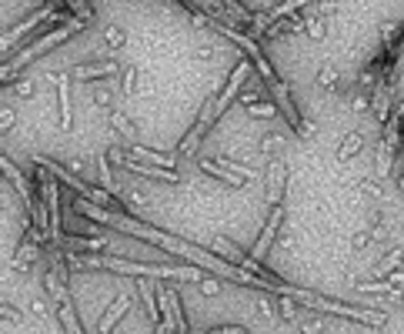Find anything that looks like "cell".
Listing matches in <instances>:
<instances>
[{
  "mask_svg": "<svg viewBox=\"0 0 404 334\" xmlns=\"http://www.w3.org/2000/svg\"><path fill=\"white\" fill-rule=\"evenodd\" d=\"M298 304L311 311H321V314H334V318H344V321H357L371 328V331H378V328H388V311L381 308H354L348 301H338V297H328V295H317V291H307V287H298V295H294Z\"/></svg>",
  "mask_w": 404,
  "mask_h": 334,
  "instance_id": "cell-1",
  "label": "cell"
},
{
  "mask_svg": "<svg viewBox=\"0 0 404 334\" xmlns=\"http://www.w3.org/2000/svg\"><path fill=\"white\" fill-rule=\"evenodd\" d=\"M0 167H4V178L17 187V194H20V201H24V207H27V214H30V207L37 204V187H34V178H27L24 171L13 164L7 154L0 157Z\"/></svg>",
  "mask_w": 404,
  "mask_h": 334,
  "instance_id": "cell-2",
  "label": "cell"
},
{
  "mask_svg": "<svg viewBox=\"0 0 404 334\" xmlns=\"http://www.w3.org/2000/svg\"><path fill=\"white\" fill-rule=\"evenodd\" d=\"M281 221H284V204L271 207V214H267L264 228H261V234H257V241L251 245V257H254V261H261V264H264L267 251H271V245H274V237H278V231H281Z\"/></svg>",
  "mask_w": 404,
  "mask_h": 334,
  "instance_id": "cell-3",
  "label": "cell"
},
{
  "mask_svg": "<svg viewBox=\"0 0 404 334\" xmlns=\"http://www.w3.org/2000/svg\"><path fill=\"white\" fill-rule=\"evenodd\" d=\"M124 67H121V61H117L114 54H107L104 61H87V64H74L71 67V74H74L77 80H104V78H114V74H121Z\"/></svg>",
  "mask_w": 404,
  "mask_h": 334,
  "instance_id": "cell-4",
  "label": "cell"
},
{
  "mask_svg": "<svg viewBox=\"0 0 404 334\" xmlns=\"http://www.w3.org/2000/svg\"><path fill=\"white\" fill-rule=\"evenodd\" d=\"M71 70L63 74V70H54L51 80L54 87H57V111H61V130H71L74 128V111H71Z\"/></svg>",
  "mask_w": 404,
  "mask_h": 334,
  "instance_id": "cell-5",
  "label": "cell"
},
{
  "mask_svg": "<svg viewBox=\"0 0 404 334\" xmlns=\"http://www.w3.org/2000/svg\"><path fill=\"white\" fill-rule=\"evenodd\" d=\"M134 311V297L130 295H121L114 304H107L101 314V321H97V334H114V324L124 321V314Z\"/></svg>",
  "mask_w": 404,
  "mask_h": 334,
  "instance_id": "cell-6",
  "label": "cell"
},
{
  "mask_svg": "<svg viewBox=\"0 0 404 334\" xmlns=\"http://www.w3.org/2000/svg\"><path fill=\"white\" fill-rule=\"evenodd\" d=\"M124 151L134 157V161H144V164H154V167H164V171H177V161H180V154H161V151L144 147V144H127Z\"/></svg>",
  "mask_w": 404,
  "mask_h": 334,
  "instance_id": "cell-7",
  "label": "cell"
},
{
  "mask_svg": "<svg viewBox=\"0 0 404 334\" xmlns=\"http://www.w3.org/2000/svg\"><path fill=\"white\" fill-rule=\"evenodd\" d=\"M197 167H201L207 178L221 180V184H228L231 191H240V187H247V184H251V180H244V178H234V174H231V171L221 164L217 157H197Z\"/></svg>",
  "mask_w": 404,
  "mask_h": 334,
  "instance_id": "cell-8",
  "label": "cell"
},
{
  "mask_svg": "<svg viewBox=\"0 0 404 334\" xmlns=\"http://www.w3.org/2000/svg\"><path fill=\"white\" fill-rule=\"evenodd\" d=\"M284 184H288V164L284 161H271V167H267V204L271 207L281 204Z\"/></svg>",
  "mask_w": 404,
  "mask_h": 334,
  "instance_id": "cell-9",
  "label": "cell"
},
{
  "mask_svg": "<svg viewBox=\"0 0 404 334\" xmlns=\"http://www.w3.org/2000/svg\"><path fill=\"white\" fill-rule=\"evenodd\" d=\"M207 251H211V254H217V257H224V261H228V264H234V268H240V264H244V261L251 257V251L238 247L234 241H228V237H214Z\"/></svg>",
  "mask_w": 404,
  "mask_h": 334,
  "instance_id": "cell-10",
  "label": "cell"
},
{
  "mask_svg": "<svg viewBox=\"0 0 404 334\" xmlns=\"http://www.w3.org/2000/svg\"><path fill=\"white\" fill-rule=\"evenodd\" d=\"M365 144H367V137L361 134V130H348V134H344V141L338 144V164H348V161H354V157L365 151Z\"/></svg>",
  "mask_w": 404,
  "mask_h": 334,
  "instance_id": "cell-11",
  "label": "cell"
},
{
  "mask_svg": "<svg viewBox=\"0 0 404 334\" xmlns=\"http://www.w3.org/2000/svg\"><path fill=\"white\" fill-rule=\"evenodd\" d=\"M304 4H311V0H284V4H278V7H274L271 13H267V17H261V20H257V30H264V27L281 24V20H288V17H294V13L301 11Z\"/></svg>",
  "mask_w": 404,
  "mask_h": 334,
  "instance_id": "cell-12",
  "label": "cell"
},
{
  "mask_svg": "<svg viewBox=\"0 0 404 334\" xmlns=\"http://www.w3.org/2000/svg\"><path fill=\"white\" fill-rule=\"evenodd\" d=\"M137 295H140V301H144V311H147L151 328H161V301L154 297V284L151 281H140L137 284Z\"/></svg>",
  "mask_w": 404,
  "mask_h": 334,
  "instance_id": "cell-13",
  "label": "cell"
},
{
  "mask_svg": "<svg viewBox=\"0 0 404 334\" xmlns=\"http://www.w3.org/2000/svg\"><path fill=\"white\" fill-rule=\"evenodd\" d=\"M398 154H401V151H394V147H388V144L381 141L378 151H374V174H378V178H388V174L394 171V161H398Z\"/></svg>",
  "mask_w": 404,
  "mask_h": 334,
  "instance_id": "cell-14",
  "label": "cell"
},
{
  "mask_svg": "<svg viewBox=\"0 0 404 334\" xmlns=\"http://www.w3.org/2000/svg\"><path fill=\"white\" fill-rule=\"evenodd\" d=\"M97 180H101L104 191H111L114 197L121 194V180H117V174L111 171V157L107 154H97Z\"/></svg>",
  "mask_w": 404,
  "mask_h": 334,
  "instance_id": "cell-15",
  "label": "cell"
},
{
  "mask_svg": "<svg viewBox=\"0 0 404 334\" xmlns=\"http://www.w3.org/2000/svg\"><path fill=\"white\" fill-rule=\"evenodd\" d=\"M278 314H281V321L284 324H298L301 321V314H304V308L294 301V297H278Z\"/></svg>",
  "mask_w": 404,
  "mask_h": 334,
  "instance_id": "cell-16",
  "label": "cell"
},
{
  "mask_svg": "<svg viewBox=\"0 0 404 334\" xmlns=\"http://www.w3.org/2000/svg\"><path fill=\"white\" fill-rule=\"evenodd\" d=\"M401 257H404V247L398 245V247H391L388 254L381 257V264L374 268V278H388L391 271H398V264H401Z\"/></svg>",
  "mask_w": 404,
  "mask_h": 334,
  "instance_id": "cell-17",
  "label": "cell"
},
{
  "mask_svg": "<svg viewBox=\"0 0 404 334\" xmlns=\"http://www.w3.org/2000/svg\"><path fill=\"white\" fill-rule=\"evenodd\" d=\"M101 37H104V47L114 54V51H121L127 44V34L121 30V27H114V24H104V30H101Z\"/></svg>",
  "mask_w": 404,
  "mask_h": 334,
  "instance_id": "cell-18",
  "label": "cell"
},
{
  "mask_svg": "<svg viewBox=\"0 0 404 334\" xmlns=\"http://www.w3.org/2000/svg\"><path fill=\"white\" fill-rule=\"evenodd\" d=\"M304 30H307V37H311V40H324V37H328L324 17H317V13H304Z\"/></svg>",
  "mask_w": 404,
  "mask_h": 334,
  "instance_id": "cell-19",
  "label": "cell"
},
{
  "mask_svg": "<svg viewBox=\"0 0 404 334\" xmlns=\"http://www.w3.org/2000/svg\"><path fill=\"white\" fill-rule=\"evenodd\" d=\"M67 11L74 13V17H80V20H87V24H94V20H97V11L90 7L87 0H67Z\"/></svg>",
  "mask_w": 404,
  "mask_h": 334,
  "instance_id": "cell-20",
  "label": "cell"
},
{
  "mask_svg": "<svg viewBox=\"0 0 404 334\" xmlns=\"http://www.w3.org/2000/svg\"><path fill=\"white\" fill-rule=\"evenodd\" d=\"M221 287H224V281L214 278V274H204V281H197V291H201L204 297H217L221 295Z\"/></svg>",
  "mask_w": 404,
  "mask_h": 334,
  "instance_id": "cell-21",
  "label": "cell"
},
{
  "mask_svg": "<svg viewBox=\"0 0 404 334\" xmlns=\"http://www.w3.org/2000/svg\"><path fill=\"white\" fill-rule=\"evenodd\" d=\"M257 308H261V314H264L267 321H274V318H281V314H278V297L271 301L267 295H261V297H257Z\"/></svg>",
  "mask_w": 404,
  "mask_h": 334,
  "instance_id": "cell-22",
  "label": "cell"
},
{
  "mask_svg": "<svg viewBox=\"0 0 404 334\" xmlns=\"http://www.w3.org/2000/svg\"><path fill=\"white\" fill-rule=\"evenodd\" d=\"M317 84H321L324 90H328V87H338V70H334L331 64H324L321 70H317Z\"/></svg>",
  "mask_w": 404,
  "mask_h": 334,
  "instance_id": "cell-23",
  "label": "cell"
},
{
  "mask_svg": "<svg viewBox=\"0 0 404 334\" xmlns=\"http://www.w3.org/2000/svg\"><path fill=\"white\" fill-rule=\"evenodd\" d=\"M357 191L367 194V197H374V201H381V197H384V187H381L378 180H357Z\"/></svg>",
  "mask_w": 404,
  "mask_h": 334,
  "instance_id": "cell-24",
  "label": "cell"
},
{
  "mask_svg": "<svg viewBox=\"0 0 404 334\" xmlns=\"http://www.w3.org/2000/svg\"><path fill=\"white\" fill-rule=\"evenodd\" d=\"M207 334H251V328H244V324H214V328H207Z\"/></svg>",
  "mask_w": 404,
  "mask_h": 334,
  "instance_id": "cell-25",
  "label": "cell"
},
{
  "mask_svg": "<svg viewBox=\"0 0 404 334\" xmlns=\"http://www.w3.org/2000/svg\"><path fill=\"white\" fill-rule=\"evenodd\" d=\"M371 241H374V231H371V228H367V231H357L351 237V251H365Z\"/></svg>",
  "mask_w": 404,
  "mask_h": 334,
  "instance_id": "cell-26",
  "label": "cell"
},
{
  "mask_svg": "<svg viewBox=\"0 0 404 334\" xmlns=\"http://www.w3.org/2000/svg\"><path fill=\"white\" fill-rule=\"evenodd\" d=\"M371 104H374V94H365V90H361V94H357V97L351 101V111H354V114H361V111H371Z\"/></svg>",
  "mask_w": 404,
  "mask_h": 334,
  "instance_id": "cell-27",
  "label": "cell"
},
{
  "mask_svg": "<svg viewBox=\"0 0 404 334\" xmlns=\"http://www.w3.org/2000/svg\"><path fill=\"white\" fill-rule=\"evenodd\" d=\"M137 90V67H124V97Z\"/></svg>",
  "mask_w": 404,
  "mask_h": 334,
  "instance_id": "cell-28",
  "label": "cell"
},
{
  "mask_svg": "<svg viewBox=\"0 0 404 334\" xmlns=\"http://www.w3.org/2000/svg\"><path fill=\"white\" fill-rule=\"evenodd\" d=\"M111 101H114L111 87H94V104H97V107H111Z\"/></svg>",
  "mask_w": 404,
  "mask_h": 334,
  "instance_id": "cell-29",
  "label": "cell"
},
{
  "mask_svg": "<svg viewBox=\"0 0 404 334\" xmlns=\"http://www.w3.org/2000/svg\"><path fill=\"white\" fill-rule=\"evenodd\" d=\"M4 324H20V308L17 304H4Z\"/></svg>",
  "mask_w": 404,
  "mask_h": 334,
  "instance_id": "cell-30",
  "label": "cell"
},
{
  "mask_svg": "<svg viewBox=\"0 0 404 334\" xmlns=\"http://www.w3.org/2000/svg\"><path fill=\"white\" fill-rule=\"evenodd\" d=\"M30 314H34V318H47V301H40V297H30Z\"/></svg>",
  "mask_w": 404,
  "mask_h": 334,
  "instance_id": "cell-31",
  "label": "cell"
},
{
  "mask_svg": "<svg viewBox=\"0 0 404 334\" xmlns=\"http://www.w3.org/2000/svg\"><path fill=\"white\" fill-rule=\"evenodd\" d=\"M111 124H114L121 134H130V120L127 117H121V114H111Z\"/></svg>",
  "mask_w": 404,
  "mask_h": 334,
  "instance_id": "cell-32",
  "label": "cell"
},
{
  "mask_svg": "<svg viewBox=\"0 0 404 334\" xmlns=\"http://www.w3.org/2000/svg\"><path fill=\"white\" fill-rule=\"evenodd\" d=\"M381 281H391V284H398V287H404V271H391V274L381 278Z\"/></svg>",
  "mask_w": 404,
  "mask_h": 334,
  "instance_id": "cell-33",
  "label": "cell"
},
{
  "mask_svg": "<svg viewBox=\"0 0 404 334\" xmlns=\"http://www.w3.org/2000/svg\"><path fill=\"white\" fill-rule=\"evenodd\" d=\"M30 87H34V84H30V80H24V84H17V90H13V94H20V97H27V94H30Z\"/></svg>",
  "mask_w": 404,
  "mask_h": 334,
  "instance_id": "cell-34",
  "label": "cell"
},
{
  "mask_svg": "<svg viewBox=\"0 0 404 334\" xmlns=\"http://www.w3.org/2000/svg\"><path fill=\"white\" fill-rule=\"evenodd\" d=\"M398 191L404 194V164H401V171H398Z\"/></svg>",
  "mask_w": 404,
  "mask_h": 334,
  "instance_id": "cell-35",
  "label": "cell"
}]
</instances>
